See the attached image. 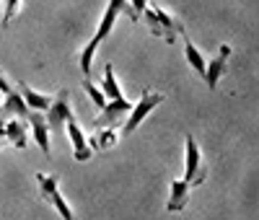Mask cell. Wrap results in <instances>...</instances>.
Wrapping results in <instances>:
<instances>
[{
  "instance_id": "obj_1",
  "label": "cell",
  "mask_w": 259,
  "mask_h": 220,
  "mask_svg": "<svg viewBox=\"0 0 259 220\" xmlns=\"http://www.w3.org/2000/svg\"><path fill=\"white\" fill-rule=\"evenodd\" d=\"M119 13H124L130 21H135V16H133V8L127 6V0H109V6H106V11H104V16H101V21H99V29H96V34L89 39V44L83 47V52H80V73L89 78L91 75V68H94V57H96V50H99V44L112 34V29H114V24H117V16Z\"/></svg>"
},
{
  "instance_id": "obj_2",
  "label": "cell",
  "mask_w": 259,
  "mask_h": 220,
  "mask_svg": "<svg viewBox=\"0 0 259 220\" xmlns=\"http://www.w3.org/2000/svg\"><path fill=\"white\" fill-rule=\"evenodd\" d=\"M140 21L148 24L150 34H156L158 39H166V41H177V36L184 34V26L171 13H166L158 3H148V8L143 11Z\"/></svg>"
},
{
  "instance_id": "obj_3",
  "label": "cell",
  "mask_w": 259,
  "mask_h": 220,
  "mask_svg": "<svg viewBox=\"0 0 259 220\" xmlns=\"http://www.w3.org/2000/svg\"><path fill=\"white\" fill-rule=\"evenodd\" d=\"M34 179H36V187H39V197H41V200L50 202L62 220H75V215H73L68 200L60 194V176H57V173H36Z\"/></svg>"
},
{
  "instance_id": "obj_4",
  "label": "cell",
  "mask_w": 259,
  "mask_h": 220,
  "mask_svg": "<svg viewBox=\"0 0 259 220\" xmlns=\"http://www.w3.org/2000/svg\"><path fill=\"white\" fill-rule=\"evenodd\" d=\"M163 94L161 91H150V88H143V96L138 104H133V109H130V114H127V122H124V129H122V135H133V132L140 127V122L153 112V109L158 104H163Z\"/></svg>"
},
{
  "instance_id": "obj_5",
  "label": "cell",
  "mask_w": 259,
  "mask_h": 220,
  "mask_svg": "<svg viewBox=\"0 0 259 220\" xmlns=\"http://www.w3.org/2000/svg\"><path fill=\"white\" fill-rule=\"evenodd\" d=\"M182 179L189 187H200L207 179V166H205V158H202V150L192 135H187V158H184V176Z\"/></svg>"
},
{
  "instance_id": "obj_6",
  "label": "cell",
  "mask_w": 259,
  "mask_h": 220,
  "mask_svg": "<svg viewBox=\"0 0 259 220\" xmlns=\"http://www.w3.org/2000/svg\"><path fill=\"white\" fill-rule=\"evenodd\" d=\"M133 109V101L127 99H114V101H106V106L99 112V117L94 119V129H101V127H117Z\"/></svg>"
},
{
  "instance_id": "obj_7",
  "label": "cell",
  "mask_w": 259,
  "mask_h": 220,
  "mask_svg": "<svg viewBox=\"0 0 259 220\" xmlns=\"http://www.w3.org/2000/svg\"><path fill=\"white\" fill-rule=\"evenodd\" d=\"M231 44H221V50H218V55H215L207 65H205V83H207V88L210 91H215L218 88V83H221V78L226 75V70H228V60H231Z\"/></svg>"
},
{
  "instance_id": "obj_8",
  "label": "cell",
  "mask_w": 259,
  "mask_h": 220,
  "mask_svg": "<svg viewBox=\"0 0 259 220\" xmlns=\"http://www.w3.org/2000/svg\"><path fill=\"white\" fill-rule=\"evenodd\" d=\"M70 96H68V91H60L57 96H55V101H52V106L47 109V127H50V132H60V129H65V122H68L70 117H73V109H70V101H68Z\"/></svg>"
},
{
  "instance_id": "obj_9",
  "label": "cell",
  "mask_w": 259,
  "mask_h": 220,
  "mask_svg": "<svg viewBox=\"0 0 259 220\" xmlns=\"http://www.w3.org/2000/svg\"><path fill=\"white\" fill-rule=\"evenodd\" d=\"M65 129H68V138H70V143H73V158H75L78 163L91 161V153H94V148L89 145V138L83 135V129H80V124H78L75 114H73L68 122H65Z\"/></svg>"
},
{
  "instance_id": "obj_10",
  "label": "cell",
  "mask_w": 259,
  "mask_h": 220,
  "mask_svg": "<svg viewBox=\"0 0 259 220\" xmlns=\"http://www.w3.org/2000/svg\"><path fill=\"white\" fill-rule=\"evenodd\" d=\"M26 122H29V135H34V140L41 148V153L50 156L52 148H50V127H47V119L41 117V112H31Z\"/></svg>"
},
{
  "instance_id": "obj_11",
  "label": "cell",
  "mask_w": 259,
  "mask_h": 220,
  "mask_svg": "<svg viewBox=\"0 0 259 220\" xmlns=\"http://www.w3.org/2000/svg\"><path fill=\"white\" fill-rule=\"evenodd\" d=\"M18 94H21V99L26 101V106L31 109V112H47V109L52 106V101H55V96L36 94L34 88L26 85V83H18Z\"/></svg>"
},
{
  "instance_id": "obj_12",
  "label": "cell",
  "mask_w": 259,
  "mask_h": 220,
  "mask_svg": "<svg viewBox=\"0 0 259 220\" xmlns=\"http://www.w3.org/2000/svg\"><path fill=\"white\" fill-rule=\"evenodd\" d=\"M189 189H192V187H189L184 179H174V182H171V194H168L166 210H168V212H179V210H184L187 202H189Z\"/></svg>"
},
{
  "instance_id": "obj_13",
  "label": "cell",
  "mask_w": 259,
  "mask_h": 220,
  "mask_svg": "<svg viewBox=\"0 0 259 220\" xmlns=\"http://www.w3.org/2000/svg\"><path fill=\"white\" fill-rule=\"evenodd\" d=\"M6 140H11L16 148H26L29 145V122L26 119H8L6 122Z\"/></svg>"
},
{
  "instance_id": "obj_14",
  "label": "cell",
  "mask_w": 259,
  "mask_h": 220,
  "mask_svg": "<svg viewBox=\"0 0 259 220\" xmlns=\"http://www.w3.org/2000/svg\"><path fill=\"white\" fill-rule=\"evenodd\" d=\"M3 114H11V117H18V119H29L31 109L26 106V101L21 99L18 91H13L3 99Z\"/></svg>"
},
{
  "instance_id": "obj_15",
  "label": "cell",
  "mask_w": 259,
  "mask_h": 220,
  "mask_svg": "<svg viewBox=\"0 0 259 220\" xmlns=\"http://www.w3.org/2000/svg\"><path fill=\"white\" fill-rule=\"evenodd\" d=\"M182 39H184V57H187V62L192 65V70H194V73H200V75H205V65H207V60H205V57H202V52H200V50L189 41L187 31L182 34Z\"/></svg>"
},
{
  "instance_id": "obj_16",
  "label": "cell",
  "mask_w": 259,
  "mask_h": 220,
  "mask_svg": "<svg viewBox=\"0 0 259 220\" xmlns=\"http://www.w3.org/2000/svg\"><path fill=\"white\" fill-rule=\"evenodd\" d=\"M101 94L106 96V101H114V99H124L122 96V88L114 78V68L112 65H106L104 68V80H101Z\"/></svg>"
},
{
  "instance_id": "obj_17",
  "label": "cell",
  "mask_w": 259,
  "mask_h": 220,
  "mask_svg": "<svg viewBox=\"0 0 259 220\" xmlns=\"http://www.w3.org/2000/svg\"><path fill=\"white\" fill-rule=\"evenodd\" d=\"M117 127H101V129H96V135L89 140V145L91 148H101V150H106V148H112L114 143H117Z\"/></svg>"
},
{
  "instance_id": "obj_18",
  "label": "cell",
  "mask_w": 259,
  "mask_h": 220,
  "mask_svg": "<svg viewBox=\"0 0 259 220\" xmlns=\"http://www.w3.org/2000/svg\"><path fill=\"white\" fill-rule=\"evenodd\" d=\"M83 91H85V94H89V96H91V101L96 104V109H99V112H101V109L106 106V96L101 94V88H96V85H94V83H91L89 78H85V80H83Z\"/></svg>"
},
{
  "instance_id": "obj_19",
  "label": "cell",
  "mask_w": 259,
  "mask_h": 220,
  "mask_svg": "<svg viewBox=\"0 0 259 220\" xmlns=\"http://www.w3.org/2000/svg\"><path fill=\"white\" fill-rule=\"evenodd\" d=\"M21 11V0H6V11H3V26H11V21Z\"/></svg>"
},
{
  "instance_id": "obj_20",
  "label": "cell",
  "mask_w": 259,
  "mask_h": 220,
  "mask_svg": "<svg viewBox=\"0 0 259 220\" xmlns=\"http://www.w3.org/2000/svg\"><path fill=\"white\" fill-rule=\"evenodd\" d=\"M0 94H3V96H8V94H13V85L3 78V75H0Z\"/></svg>"
},
{
  "instance_id": "obj_21",
  "label": "cell",
  "mask_w": 259,
  "mask_h": 220,
  "mask_svg": "<svg viewBox=\"0 0 259 220\" xmlns=\"http://www.w3.org/2000/svg\"><path fill=\"white\" fill-rule=\"evenodd\" d=\"M6 138V122H3V117H0V140Z\"/></svg>"
},
{
  "instance_id": "obj_22",
  "label": "cell",
  "mask_w": 259,
  "mask_h": 220,
  "mask_svg": "<svg viewBox=\"0 0 259 220\" xmlns=\"http://www.w3.org/2000/svg\"><path fill=\"white\" fill-rule=\"evenodd\" d=\"M0 117H3V104H0Z\"/></svg>"
}]
</instances>
